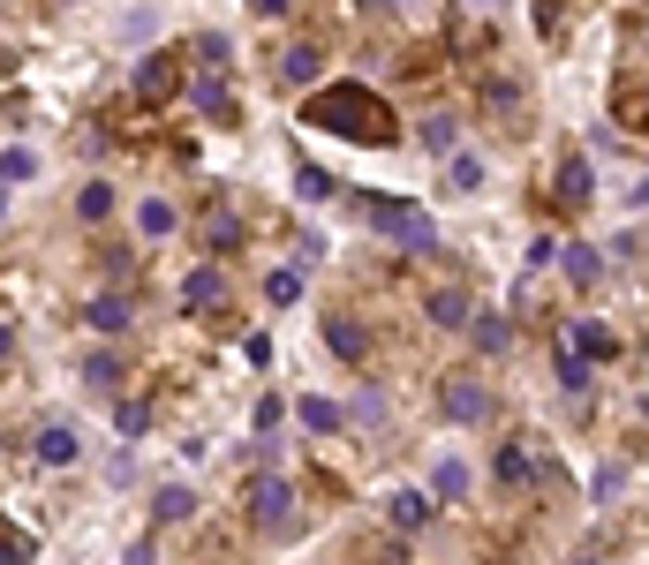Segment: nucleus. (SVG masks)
I'll use <instances>...</instances> for the list:
<instances>
[{"label":"nucleus","mask_w":649,"mask_h":565,"mask_svg":"<svg viewBox=\"0 0 649 565\" xmlns=\"http://www.w3.org/2000/svg\"><path fill=\"white\" fill-rule=\"evenodd\" d=\"M310 129L324 137H347V143H393V106L370 91V84H324L318 99H310Z\"/></svg>","instance_id":"obj_1"},{"label":"nucleus","mask_w":649,"mask_h":565,"mask_svg":"<svg viewBox=\"0 0 649 565\" xmlns=\"http://www.w3.org/2000/svg\"><path fill=\"white\" fill-rule=\"evenodd\" d=\"M362 211H370V227H378L385 242H400V249H416V257H423V249H438L431 211H416V204H400V196H370Z\"/></svg>","instance_id":"obj_2"},{"label":"nucleus","mask_w":649,"mask_h":565,"mask_svg":"<svg viewBox=\"0 0 649 565\" xmlns=\"http://www.w3.org/2000/svg\"><path fill=\"white\" fill-rule=\"evenodd\" d=\"M438 415H446V423H491L498 400H491L484 377H446V385H438Z\"/></svg>","instance_id":"obj_3"},{"label":"nucleus","mask_w":649,"mask_h":565,"mask_svg":"<svg viewBox=\"0 0 649 565\" xmlns=\"http://www.w3.org/2000/svg\"><path fill=\"white\" fill-rule=\"evenodd\" d=\"M324 347H332V362H355V370L370 362V332L347 309H324Z\"/></svg>","instance_id":"obj_4"},{"label":"nucleus","mask_w":649,"mask_h":565,"mask_svg":"<svg viewBox=\"0 0 649 565\" xmlns=\"http://www.w3.org/2000/svg\"><path fill=\"white\" fill-rule=\"evenodd\" d=\"M174 91H181V68H174V53H144V61H137V99H144V106H166Z\"/></svg>","instance_id":"obj_5"},{"label":"nucleus","mask_w":649,"mask_h":565,"mask_svg":"<svg viewBox=\"0 0 649 565\" xmlns=\"http://www.w3.org/2000/svg\"><path fill=\"white\" fill-rule=\"evenodd\" d=\"M250 505H257V521H265V528H295V483H280V475H265Z\"/></svg>","instance_id":"obj_6"},{"label":"nucleus","mask_w":649,"mask_h":565,"mask_svg":"<svg viewBox=\"0 0 649 565\" xmlns=\"http://www.w3.org/2000/svg\"><path fill=\"white\" fill-rule=\"evenodd\" d=\"M84 324L114 339V332H129V324H137V309H129V294H91V301H84Z\"/></svg>","instance_id":"obj_7"},{"label":"nucleus","mask_w":649,"mask_h":565,"mask_svg":"<svg viewBox=\"0 0 649 565\" xmlns=\"http://www.w3.org/2000/svg\"><path fill=\"white\" fill-rule=\"evenodd\" d=\"M559 347H574L582 362H612V355H620V339H612V332H605L597 317H582V324H574V332H567Z\"/></svg>","instance_id":"obj_8"},{"label":"nucleus","mask_w":649,"mask_h":565,"mask_svg":"<svg viewBox=\"0 0 649 565\" xmlns=\"http://www.w3.org/2000/svg\"><path fill=\"white\" fill-rule=\"evenodd\" d=\"M189 106H196V114H212V121H234V99H227L219 68H204V76L189 84Z\"/></svg>","instance_id":"obj_9"},{"label":"nucleus","mask_w":649,"mask_h":565,"mask_svg":"<svg viewBox=\"0 0 649 565\" xmlns=\"http://www.w3.org/2000/svg\"><path fill=\"white\" fill-rule=\"evenodd\" d=\"M589 189H597V181H589V158H582V151H567V158H559L551 196H559V204H589Z\"/></svg>","instance_id":"obj_10"},{"label":"nucleus","mask_w":649,"mask_h":565,"mask_svg":"<svg viewBox=\"0 0 649 565\" xmlns=\"http://www.w3.org/2000/svg\"><path fill=\"white\" fill-rule=\"evenodd\" d=\"M318 76H324V53H318V46H288V53H280V84H295V91H310Z\"/></svg>","instance_id":"obj_11"},{"label":"nucleus","mask_w":649,"mask_h":565,"mask_svg":"<svg viewBox=\"0 0 649 565\" xmlns=\"http://www.w3.org/2000/svg\"><path fill=\"white\" fill-rule=\"evenodd\" d=\"M181 301H189V309H196V317H204V309H219V301H227V280H219V272H212V265H196V272H189V280H181Z\"/></svg>","instance_id":"obj_12"},{"label":"nucleus","mask_w":649,"mask_h":565,"mask_svg":"<svg viewBox=\"0 0 649 565\" xmlns=\"http://www.w3.org/2000/svg\"><path fill=\"white\" fill-rule=\"evenodd\" d=\"M491 475H498L506 490H529V483H536V460H529V445H498V460H491Z\"/></svg>","instance_id":"obj_13"},{"label":"nucleus","mask_w":649,"mask_h":565,"mask_svg":"<svg viewBox=\"0 0 649 565\" xmlns=\"http://www.w3.org/2000/svg\"><path fill=\"white\" fill-rule=\"evenodd\" d=\"M76 452H84V437H76L68 423H46V429H38V460H46V467H68Z\"/></svg>","instance_id":"obj_14"},{"label":"nucleus","mask_w":649,"mask_h":565,"mask_svg":"<svg viewBox=\"0 0 649 565\" xmlns=\"http://www.w3.org/2000/svg\"><path fill=\"white\" fill-rule=\"evenodd\" d=\"M174 227H181V211H174L166 196H144V204H137V234H144V242H166Z\"/></svg>","instance_id":"obj_15"},{"label":"nucleus","mask_w":649,"mask_h":565,"mask_svg":"<svg viewBox=\"0 0 649 565\" xmlns=\"http://www.w3.org/2000/svg\"><path fill=\"white\" fill-rule=\"evenodd\" d=\"M423 317L446 324V332H461V324H469V294H461V286H438V294L423 301Z\"/></svg>","instance_id":"obj_16"},{"label":"nucleus","mask_w":649,"mask_h":565,"mask_svg":"<svg viewBox=\"0 0 649 565\" xmlns=\"http://www.w3.org/2000/svg\"><path fill=\"white\" fill-rule=\"evenodd\" d=\"M469 339H476V355H506V347H513V324H506V317H469Z\"/></svg>","instance_id":"obj_17"},{"label":"nucleus","mask_w":649,"mask_h":565,"mask_svg":"<svg viewBox=\"0 0 649 565\" xmlns=\"http://www.w3.org/2000/svg\"><path fill=\"white\" fill-rule=\"evenodd\" d=\"M204 242H212L219 257H227V249H242V219H234L227 204H212V211H204Z\"/></svg>","instance_id":"obj_18"},{"label":"nucleus","mask_w":649,"mask_h":565,"mask_svg":"<svg viewBox=\"0 0 649 565\" xmlns=\"http://www.w3.org/2000/svg\"><path fill=\"white\" fill-rule=\"evenodd\" d=\"M84 385H91V393H122V355H114V347L84 355Z\"/></svg>","instance_id":"obj_19"},{"label":"nucleus","mask_w":649,"mask_h":565,"mask_svg":"<svg viewBox=\"0 0 649 565\" xmlns=\"http://www.w3.org/2000/svg\"><path fill=\"white\" fill-rule=\"evenodd\" d=\"M295 415H303L310 429H340V423H347V408H340V400H324V393H310V400H295Z\"/></svg>","instance_id":"obj_20"},{"label":"nucleus","mask_w":649,"mask_h":565,"mask_svg":"<svg viewBox=\"0 0 649 565\" xmlns=\"http://www.w3.org/2000/svg\"><path fill=\"white\" fill-rule=\"evenodd\" d=\"M446 181H454L461 196H476V189H484V158H469V151H454V158H446Z\"/></svg>","instance_id":"obj_21"},{"label":"nucleus","mask_w":649,"mask_h":565,"mask_svg":"<svg viewBox=\"0 0 649 565\" xmlns=\"http://www.w3.org/2000/svg\"><path fill=\"white\" fill-rule=\"evenodd\" d=\"M106 211H114V189H106V181H84V196H76V219H84V227H99Z\"/></svg>","instance_id":"obj_22"},{"label":"nucleus","mask_w":649,"mask_h":565,"mask_svg":"<svg viewBox=\"0 0 649 565\" xmlns=\"http://www.w3.org/2000/svg\"><path fill=\"white\" fill-rule=\"evenodd\" d=\"M597 272H605V265H597V249H589V242H567V280H574V286H597Z\"/></svg>","instance_id":"obj_23"},{"label":"nucleus","mask_w":649,"mask_h":565,"mask_svg":"<svg viewBox=\"0 0 649 565\" xmlns=\"http://www.w3.org/2000/svg\"><path fill=\"white\" fill-rule=\"evenodd\" d=\"M332 189H340V181H332L324 166H295V196H303V204H324Z\"/></svg>","instance_id":"obj_24"},{"label":"nucleus","mask_w":649,"mask_h":565,"mask_svg":"<svg viewBox=\"0 0 649 565\" xmlns=\"http://www.w3.org/2000/svg\"><path fill=\"white\" fill-rule=\"evenodd\" d=\"M423 143H431L438 158H454V151H461V121H446V114H438V121H423Z\"/></svg>","instance_id":"obj_25"},{"label":"nucleus","mask_w":649,"mask_h":565,"mask_svg":"<svg viewBox=\"0 0 649 565\" xmlns=\"http://www.w3.org/2000/svg\"><path fill=\"white\" fill-rule=\"evenodd\" d=\"M385 513H393V528H423V521H431V505H423L416 490H400V498H393Z\"/></svg>","instance_id":"obj_26"},{"label":"nucleus","mask_w":649,"mask_h":565,"mask_svg":"<svg viewBox=\"0 0 649 565\" xmlns=\"http://www.w3.org/2000/svg\"><path fill=\"white\" fill-rule=\"evenodd\" d=\"M559 385H567V393H589V362H582L574 347H559Z\"/></svg>","instance_id":"obj_27"},{"label":"nucleus","mask_w":649,"mask_h":565,"mask_svg":"<svg viewBox=\"0 0 649 565\" xmlns=\"http://www.w3.org/2000/svg\"><path fill=\"white\" fill-rule=\"evenodd\" d=\"M431 483H438V498H469V467H461V460H438Z\"/></svg>","instance_id":"obj_28"},{"label":"nucleus","mask_w":649,"mask_h":565,"mask_svg":"<svg viewBox=\"0 0 649 565\" xmlns=\"http://www.w3.org/2000/svg\"><path fill=\"white\" fill-rule=\"evenodd\" d=\"M362 429H385V393H355V408H347Z\"/></svg>","instance_id":"obj_29"},{"label":"nucleus","mask_w":649,"mask_h":565,"mask_svg":"<svg viewBox=\"0 0 649 565\" xmlns=\"http://www.w3.org/2000/svg\"><path fill=\"white\" fill-rule=\"evenodd\" d=\"M196 513V490H160V521H189Z\"/></svg>","instance_id":"obj_30"},{"label":"nucleus","mask_w":649,"mask_h":565,"mask_svg":"<svg viewBox=\"0 0 649 565\" xmlns=\"http://www.w3.org/2000/svg\"><path fill=\"white\" fill-rule=\"evenodd\" d=\"M265 294H272V301H295V294H303V272H295V265H280V272L265 280Z\"/></svg>","instance_id":"obj_31"},{"label":"nucleus","mask_w":649,"mask_h":565,"mask_svg":"<svg viewBox=\"0 0 649 565\" xmlns=\"http://www.w3.org/2000/svg\"><path fill=\"white\" fill-rule=\"evenodd\" d=\"M196 61H204V68H227V30H204V38H196Z\"/></svg>","instance_id":"obj_32"},{"label":"nucleus","mask_w":649,"mask_h":565,"mask_svg":"<svg viewBox=\"0 0 649 565\" xmlns=\"http://www.w3.org/2000/svg\"><path fill=\"white\" fill-rule=\"evenodd\" d=\"M30 558H38L30 536H0V565H30Z\"/></svg>","instance_id":"obj_33"},{"label":"nucleus","mask_w":649,"mask_h":565,"mask_svg":"<svg viewBox=\"0 0 649 565\" xmlns=\"http://www.w3.org/2000/svg\"><path fill=\"white\" fill-rule=\"evenodd\" d=\"M30 174H38L30 151H8V158H0V181H30Z\"/></svg>","instance_id":"obj_34"},{"label":"nucleus","mask_w":649,"mask_h":565,"mask_svg":"<svg viewBox=\"0 0 649 565\" xmlns=\"http://www.w3.org/2000/svg\"><path fill=\"white\" fill-rule=\"evenodd\" d=\"M620 483H627L620 467H597V483H589V498H597V505H612V498H620Z\"/></svg>","instance_id":"obj_35"},{"label":"nucleus","mask_w":649,"mask_h":565,"mask_svg":"<svg viewBox=\"0 0 649 565\" xmlns=\"http://www.w3.org/2000/svg\"><path fill=\"white\" fill-rule=\"evenodd\" d=\"M250 8H257V15H288L295 0H250Z\"/></svg>","instance_id":"obj_36"},{"label":"nucleus","mask_w":649,"mask_h":565,"mask_svg":"<svg viewBox=\"0 0 649 565\" xmlns=\"http://www.w3.org/2000/svg\"><path fill=\"white\" fill-rule=\"evenodd\" d=\"M8 362H15V332L0 324V370H8Z\"/></svg>","instance_id":"obj_37"},{"label":"nucleus","mask_w":649,"mask_h":565,"mask_svg":"<svg viewBox=\"0 0 649 565\" xmlns=\"http://www.w3.org/2000/svg\"><path fill=\"white\" fill-rule=\"evenodd\" d=\"M122 565H152V543H137V551H129V558H122Z\"/></svg>","instance_id":"obj_38"},{"label":"nucleus","mask_w":649,"mask_h":565,"mask_svg":"<svg viewBox=\"0 0 649 565\" xmlns=\"http://www.w3.org/2000/svg\"><path fill=\"white\" fill-rule=\"evenodd\" d=\"M355 8H385V0H355Z\"/></svg>","instance_id":"obj_39"},{"label":"nucleus","mask_w":649,"mask_h":565,"mask_svg":"<svg viewBox=\"0 0 649 565\" xmlns=\"http://www.w3.org/2000/svg\"><path fill=\"white\" fill-rule=\"evenodd\" d=\"M574 565H589V558H574Z\"/></svg>","instance_id":"obj_40"},{"label":"nucleus","mask_w":649,"mask_h":565,"mask_svg":"<svg viewBox=\"0 0 649 565\" xmlns=\"http://www.w3.org/2000/svg\"><path fill=\"white\" fill-rule=\"evenodd\" d=\"M642 129H649V114H642Z\"/></svg>","instance_id":"obj_41"}]
</instances>
